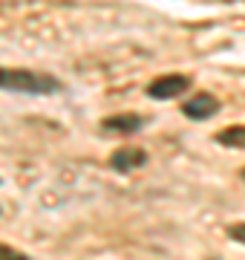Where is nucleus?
Returning <instances> with one entry per match:
<instances>
[{"mask_svg": "<svg viewBox=\"0 0 245 260\" xmlns=\"http://www.w3.org/2000/svg\"><path fill=\"white\" fill-rule=\"evenodd\" d=\"M0 90L40 99V95H58L64 90V81L55 73H40L26 67H0Z\"/></svg>", "mask_w": 245, "mask_h": 260, "instance_id": "f257e3e1", "label": "nucleus"}, {"mask_svg": "<svg viewBox=\"0 0 245 260\" xmlns=\"http://www.w3.org/2000/svg\"><path fill=\"white\" fill-rule=\"evenodd\" d=\"M193 87V75L188 73H165V75H156L153 81H147L144 87V95L153 99V102H173L185 95Z\"/></svg>", "mask_w": 245, "mask_h": 260, "instance_id": "f03ea898", "label": "nucleus"}, {"mask_svg": "<svg viewBox=\"0 0 245 260\" xmlns=\"http://www.w3.org/2000/svg\"><path fill=\"white\" fill-rule=\"evenodd\" d=\"M147 162H150V153L139 145H121L110 153V168L115 174H133V171L144 168Z\"/></svg>", "mask_w": 245, "mask_h": 260, "instance_id": "7ed1b4c3", "label": "nucleus"}, {"mask_svg": "<svg viewBox=\"0 0 245 260\" xmlns=\"http://www.w3.org/2000/svg\"><path fill=\"white\" fill-rule=\"evenodd\" d=\"M222 110V102H219L214 93H196L182 102V116L190 121H205V119H214L217 113Z\"/></svg>", "mask_w": 245, "mask_h": 260, "instance_id": "20e7f679", "label": "nucleus"}, {"mask_svg": "<svg viewBox=\"0 0 245 260\" xmlns=\"http://www.w3.org/2000/svg\"><path fill=\"white\" fill-rule=\"evenodd\" d=\"M150 124L144 113H115V116H104L101 130L104 133H118V136H133Z\"/></svg>", "mask_w": 245, "mask_h": 260, "instance_id": "39448f33", "label": "nucleus"}, {"mask_svg": "<svg viewBox=\"0 0 245 260\" xmlns=\"http://www.w3.org/2000/svg\"><path fill=\"white\" fill-rule=\"evenodd\" d=\"M214 142L231 150H245V124H231L214 133Z\"/></svg>", "mask_w": 245, "mask_h": 260, "instance_id": "423d86ee", "label": "nucleus"}, {"mask_svg": "<svg viewBox=\"0 0 245 260\" xmlns=\"http://www.w3.org/2000/svg\"><path fill=\"white\" fill-rule=\"evenodd\" d=\"M0 260H32V257H29L26 251L9 246V243H0Z\"/></svg>", "mask_w": 245, "mask_h": 260, "instance_id": "0eeeda50", "label": "nucleus"}, {"mask_svg": "<svg viewBox=\"0 0 245 260\" xmlns=\"http://www.w3.org/2000/svg\"><path fill=\"white\" fill-rule=\"evenodd\" d=\"M225 234H228V240H234V243H239V246H245V223L225 225Z\"/></svg>", "mask_w": 245, "mask_h": 260, "instance_id": "6e6552de", "label": "nucleus"}, {"mask_svg": "<svg viewBox=\"0 0 245 260\" xmlns=\"http://www.w3.org/2000/svg\"><path fill=\"white\" fill-rule=\"evenodd\" d=\"M239 177H242V179H245V168H242V171H239Z\"/></svg>", "mask_w": 245, "mask_h": 260, "instance_id": "1a4fd4ad", "label": "nucleus"}, {"mask_svg": "<svg viewBox=\"0 0 245 260\" xmlns=\"http://www.w3.org/2000/svg\"><path fill=\"white\" fill-rule=\"evenodd\" d=\"M208 260H219V257H208Z\"/></svg>", "mask_w": 245, "mask_h": 260, "instance_id": "9d476101", "label": "nucleus"}, {"mask_svg": "<svg viewBox=\"0 0 245 260\" xmlns=\"http://www.w3.org/2000/svg\"><path fill=\"white\" fill-rule=\"evenodd\" d=\"M0 182H3V179H0Z\"/></svg>", "mask_w": 245, "mask_h": 260, "instance_id": "9b49d317", "label": "nucleus"}]
</instances>
